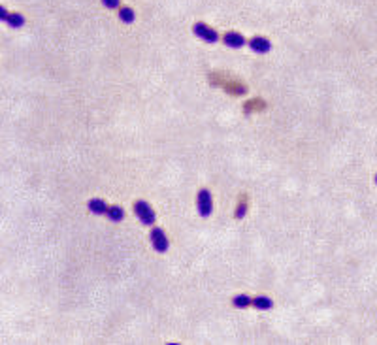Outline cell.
<instances>
[{"instance_id":"obj_1","label":"cell","mask_w":377,"mask_h":345,"mask_svg":"<svg viewBox=\"0 0 377 345\" xmlns=\"http://www.w3.org/2000/svg\"><path fill=\"white\" fill-rule=\"evenodd\" d=\"M134 213L136 217L141 221V225H145V227H151V225H155V221H157V215H155V211H153V207H151L145 200H136L134 202Z\"/></svg>"},{"instance_id":"obj_2","label":"cell","mask_w":377,"mask_h":345,"mask_svg":"<svg viewBox=\"0 0 377 345\" xmlns=\"http://www.w3.org/2000/svg\"><path fill=\"white\" fill-rule=\"evenodd\" d=\"M196 209L202 217H209L213 211V200H211V193L207 189H200L198 196H196Z\"/></svg>"},{"instance_id":"obj_3","label":"cell","mask_w":377,"mask_h":345,"mask_svg":"<svg viewBox=\"0 0 377 345\" xmlns=\"http://www.w3.org/2000/svg\"><path fill=\"white\" fill-rule=\"evenodd\" d=\"M193 33L196 38H200L206 43H215L219 42V34L217 31H213L211 27H207L206 23H194L193 25Z\"/></svg>"},{"instance_id":"obj_4","label":"cell","mask_w":377,"mask_h":345,"mask_svg":"<svg viewBox=\"0 0 377 345\" xmlns=\"http://www.w3.org/2000/svg\"><path fill=\"white\" fill-rule=\"evenodd\" d=\"M149 242H151V245L155 247L157 253H166L168 247H170L168 236H166V232H164L162 228H151Z\"/></svg>"},{"instance_id":"obj_5","label":"cell","mask_w":377,"mask_h":345,"mask_svg":"<svg viewBox=\"0 0 377 345\" xmlns=\"http://www.w3.org/2000/svg\"><path fill=\"white\" fill-rule=\"evenodd\" d=\"M247 43H249V47L259 55L268 53L270 49H272V42H270L268 38H264V36H253Z\"/></svg>"},{"instance_id":"obj_6","label":"cell","mask_w":377,"mask_h":345,"mask_svg":"<svg viewBox=\"0 0 377 345\" xmlns=\"http://www.w3.org/2000/svg\"><path fill=\"white\" fill-rule=\"evenodd\" d=\"M223 42H225L226 47H232V49H240V47H243L247 40L241 36L240 33H226L223 36Z\"/></svg>"},{"instance_id":"obj_7","label":"cell","mask_w":377,"mask_h":345,"mask_svg":"<svg viewBox=\"0 0 377 345\" xmlns=\"http://www.w3.org/2000/svg\"><path fill=\"white\" fill-rule=\"evenodd\" d=\"M87 207H89V211H91V213H95V215H106V213H108V209H109V206L106 204L104 200H100V198H93V200H89Z\"/></svg>"},{"instance_id":"obj_8","label":"cell","mask_w":377,"mask_h":345,"mask_svg":"<svg viewBox=\"0 0 377 345\" xmlns=\"http://www.w3.org/2000/svg\"><path fill=\"white\" fill-rule=\"evenodd\" d=\"M232 306L238 310H245L253 306V298L249 294H236V296H232Z\"/></svg>"},{"instance_id":"obj_9","label":"cell","mask_w":377,"mask_h":345,"mask_svg":"<svg viewBox=\"0 0 377 345\" xmlns=\"http://www.w3.org/2000/svg\"><path fill=\"white\" fill-rule=\"evenodd\" d=\"M253 308L259 310V311H266V310H272L274 308V302L270 300L268 296H253Z\"/></svg>"},{"instance_id":"obj_10","label":"cell","mask_w":377,"mask_h":345,"mask_svg":"<svg viewBox=\"0 0 377 345\" xmlns=\"http://www.w3.org/2000/svg\"><path fill=\"white\" fill-rule=\"evenodd\" d=\"M106 215L109 217V221L111 223H119V221H123V217H125V211H123V207L121 206H109L108 213Z\"/></svg>"},{"instance_id":"obj_11","label":"cell","mask_w":377,"mask_h":345,"mask_svg":"<svg viewBox=\"0 0 377 345\" xmlns=\"http://www.w3.org/2000/svg\"><path fill=\"white\" fill-rule=\"evenodd\" d=\"M119 19L123 23H127V25H130V23H134V19H136V13H134V10L129 8V6H123V8L119 10Z\"/></svg>"},{"instance_id":"obj_12","label":"cell","mask_w":377,"mask_h":345,"mask_svg":"<svg viewBox=\"0 0 377 345\" xmlns=\"http://www.w3.org/2000/svg\"><path fill=\"white\" fill-rule=\"evenodd\" d=\"M6 25H10L13 29H19V27L25 25V17H23L21 13H10L8 19H6Z\"/></svg>"},{"instance_id":"obj_13","label":"cell","mask_w":377,"mask_h":345,"mask_svg":"<svg viewBox=\"0 0 377 345\" xmlns=\"http://www.w3.org/2000/svg\"><path fill=\"white\" fill-rule=\"evenodd\" d=\"M102 4L109 8V10H117L119 6H121V0H102Z\"/></svg>"},{"instance_id":"obj_14","label":"cell","mask_w":377,"mask_h":345,"mask_svg":"<svg viewBox=\"0 0 377 345\" xmlns=\"http://www.w3.org/2000/svg\"><path fill=\"white\" fill-rule=\"evenodd\" d=\"M8 15H10V13H8V10H6L4 6H2V8H0V19L6 23V19H8Z\"/></svg>"},{"instance_id":"obj_15","label":"cell","mask_w":377,"mask_h":345,"mask_svg":"<svg viewBox=\"0 0 377 345\" xmlns=\"http://www.w3.org/2000/svg\"><path fill=\"white\" fill-rule=\"evenodd\" d=\"M376 183H377V175H376Z\"/></svg>"}]
</instances>
